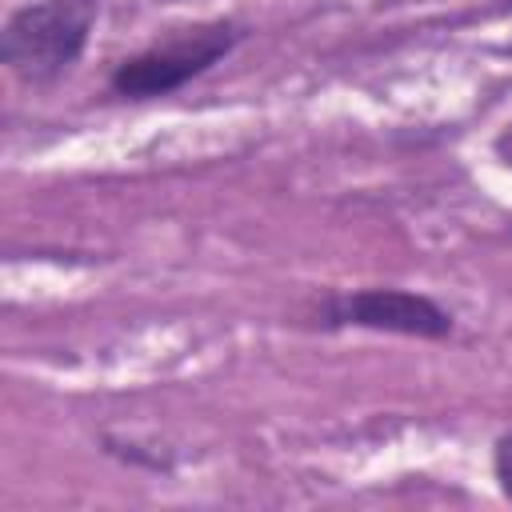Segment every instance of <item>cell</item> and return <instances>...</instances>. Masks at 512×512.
<instances>
[{
	"label": "cell",
	"mask_w": 512,
	"mask_h": 512,
	"mask_svg": "<svg viewBox=\"0 0 512 512\" xmlns=\"http://www.w3.org/2000/svg\"><path fill=\"white\" fill-rule=\"evenodd\" d=\"M100 0H32L8 12L0 28V60L24 84H56L68 76L96 28Z\"/></svg>",
	"instance_id": "1"
},
{
	"label": "cell",
	"mask_w": 512,
	"mask_h": 512,
	"mask_svg": "<svg viewBox=\"0 0 512 512\" xmlns=\"http://www.w3.org/2000/svg\"><path fill=\"white\" fill-rule=\"evenodd\" d=\"M244 36H248V28L236 16H216V20H200V24H188V28H172L164 40L140 48L136 56H124L112 68L108 88L120 100L172 96L184 84H192L196 76H204L212 64L232 56Z\"/></svg>",
	"instance_id": "2"
},
{
	"label": "cell",
	"mask_w": 512,
	"mask_h": 512,
	"mask_svg": "<svg viewBox=\"0 0 512 512\" xmlns=\"http://www.w3.org/2000/svg\"><path fill=\"white\" fill-rule=\"evenodd\" d=\"M316 324L328 332L364 328V332L416 336V340H448L456 332V316L428 292H412V288L328 292L316 308Z\"/></svg>",
	"instance_id": "3"
},
{
	"label": "cell",
	"mask_w": 512,
	"mask_h": 512,
	"mask_svg": "<svg viewBox=\"0 0 512 512\" xmlns=\"http://www.w3.org/2000/svg\"><path fill=\"white\" fill-rule=\"evenodd\" d=\"M492 476H496L500 496L512 504V432L496 436V444H492Z\"/></svg>",
	"instance_id": "4"
},
{
	"label": "cell",
	"mask_w": 512,
	"mask_h": 512,
	"mask_svg": "<svg viewBox=\"0 0 512 512\" xmlns=\"http://www.w3.org/2000/svg\"><path fill=\"white\" fill-rule=\"evenodd\" d=\"M492 152H496V160H500V164H508V168H512V124L492 140Z\"/></svg>",
	"instance_id": "5"
},
{
	"label": "cell",
	"mask_w": 512,
	"mask_h": 512,
	"mask_svg": "<svg viewBox=\"0 0 512 512\" xmlns=\"http://www.w3.org/2000/svg\"><path fill=\"white\" fill-rule=\"evenodd\" d=\"M496 12H512V0H508V4H500V8H496Z\"/></svg>",
	"instance_id": "6"
},
{
	"label": "cell",
	"mask_w": 512,
	"mask_h": 512,
	"mask_svg": "<svg viewBox=\"0 0 512 512\" xmlns=\"http://www.w3.org/2000/svg\"><path fill=\"white\" fill-rule=\"evenodd\" d=\"M156 4H176V0H156Z\"/></svg>",
	"instance_id": "7"
}]
</instances>
